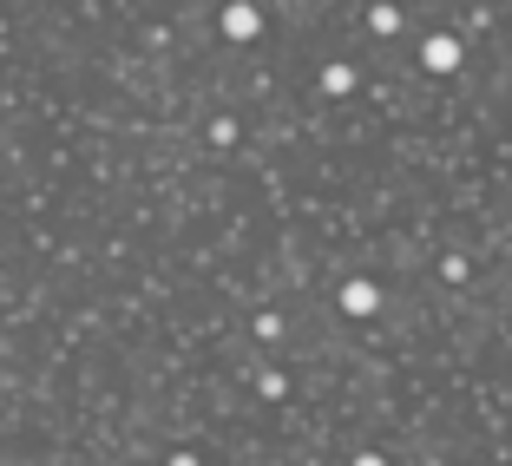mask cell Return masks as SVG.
Listing matches in <instances>:
<instances>
[]
</instances>
